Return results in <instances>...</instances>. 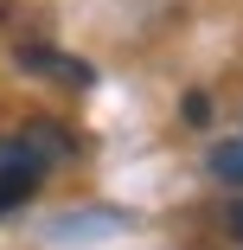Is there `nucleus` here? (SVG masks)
Masks as SVG:
<instances>
[{"instance_id":"nucleus-1","label":"nucleus","mask_w":243,"mask_h":250,"mask_svg":"<svg viewBox=\"0 0 243 250\" xmlns=\"http://www.w3.org/2000/svg\"><path fill=\"white\" fill-rule=\"evenodd\" d=\"M71 154H77V141L58 122H32L19 135H0V212L26 206V199L45 186V173L58 161H71Z\"/></svg>"},{"instance_id":"nucleus-2","label":"nucleus","mask_w":243,"mask_h":250,"mask_svg":"<svg viewBox=\"0 0 243 250\" xmlns=\"http://www.w3.org/2000/svg\"><path fill=\"white\" fill-rule=\"evenodd\" d=\"M19 64L26 71H45V77H58V83H90V64H77V58H64V52H45V45H26L19 52Z\"/></svg>"},{"instance_id":"nucleus-3","label":"nucleus","mask_w":243,"mask_h":250,"mask_svg":"<svg viewBox=\"0 0 243 250\" xmlns=\"http://www.w3.org/2000/svg\"><path fill=\"white\" fill-rule=\"evenodd\" d=\"M211 173H218V180H230V186H243V141L211 147Z\"/></svg>"},{"instance_id":"nucleus-4","label":"nucleus","mask_w":243,"mask_h":250,"mask_svg":"<svg viewBox=\"0 0 243 250\" xmlns=\"http://www.w3.org/2000/svg\"><path fill=\"white\" fill-rule=\"evenodd\" d=\"M186 122H192V128H205V122H211V96H205V90H192V96H186Z\"/></svg>"},{"instance_id":"nucleus-5","label":"nucleus","mask_w":243,"mask_h":250,"mask_svg":"<svg viewBox=\"0 0 243 250\" xmlns=\"http://www.w3.org/2000/svg\"><path fill=\"white\" fill-rule=\"evenodd\" d=\"M224 225H230V237H243V206H230V212H224Z\"/></svg>"}]
</instances>
